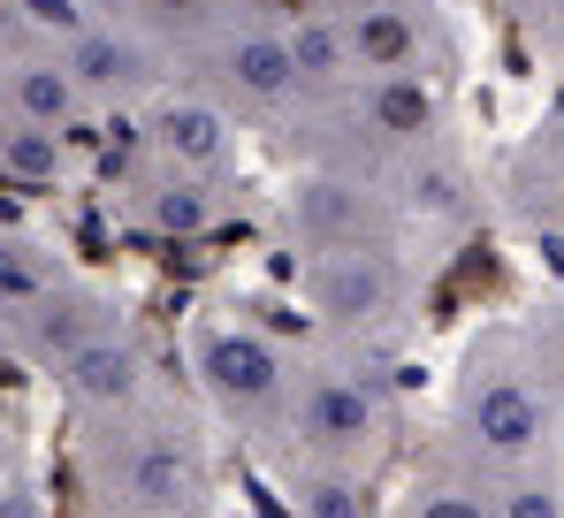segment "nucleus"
<instances>
[{
    "label": "nucleus",
    "instance_id": "f257e3e1",
    "mask_svg": "<svg viewBox=\"0 0 564 518\" xmlns=\"http://www.w3.org/2000/svg\"><path fill=\"white\" fill-rule=\"evenodd\" d=\"M77 457L107 518H206L214 504L206 442L161 397H138L122 412H85Z\"/></svg>",
    "mask_w": 564,
    "mask_h": 518
},
{
    "label": "nucleus",
    "instance_id": "f03ea898",
    "mask_svg": "<svg viewBox=\"0 0 564 518\" xmlns=\"http://www.w3.org/2000/svg\"><path fill=\"white\" fill-rule=\"evenodd\" d=\"M443 434L466 442L480 465H534V457H564L557 404L534 374V358L519 344V321L473 328L458 344L451 389H443Z\"/></svg>",
    "mask_w": 564,
    "mask_h": 518
},
{
    "label": "nucleus",
    "instance_id": "7ed1b4c3",
    "mask_svg": "<svg viewBox=\"0 0 564 518\" xmlns=\"http://www.w3.org/2000/svg\"><path fill=\"white\" fill-rule=\"evenodd\" d=\"M397 442V389L375 366V350H328V358H297V389H290V420L282 450L313 473H359L375 481V465Z\"/></svg>",
    "mask_w": 564,
    "mask_h": 518
},
{
    "label": "nucleus",
    "instance_id": "20e7f679",
    "mask_svg": "<svg viewBox=\"0 0 564 518\" xmlns=\"http://www.w3.org/2000/svg\"><path fill=\"white\" fill-rule=\"evenodd\" d=\"M184 358H191V381H198L206 412L229 434H245L252 450L282 442L290 389H297V350L282 344V336H268L260 321L206 313V321H191Z\"/></svg>",
    "mask_w": 564,
    "mask_h": 518
},
{
    "label": "nucleus",
    "instance_id": "39448f33",
    "mask_svg": "<svg viewBox=\"0 0 564 518\" xmlns=\"http://www.w3.org/2000/svg\"><path fill=\"white\" fill-rule=\"evenodd\" d=\"M305 313L351 350H389L420 321V267L404 245H351V252H305L297 259Z\"/></svg>",
    "mask_w": 564,
    "mask_h": 518
},
{
    "label": "nucleus",
    "instance_id": "423d86ee",
    "mask_svg": "<svg viewBox=\"0 0 564 518\" xmlns=\"http://www.w3.org/2000/svg\"><path fill=\"white\" fill-rule=\"evenodd\" d=\"M176 77H191L206 99H221L237 122H260V130H275L305 99L297 54H290V23H260V15H237V8L176 62Z\"/></svg>",
    "mask_w": 564,
    "mask_h": 518
},
{
    "label": "nucleus",
    "instance_id": "0eeeda50",
    "mask_svg": "<svg viewBox=\"0 0 564 518\" xmlns=\"http://www.w3.org/2000/svg\"><path fill=\"white\" fill-rule=\"evenodd\" d=\"M282 237L290 252H351V245H404L412 222L397 214V198L375 175H344V169H305L282 191Z\"/></svg>",
    "mask_w": 564,
    "mask_h": 518
},
{
    "label": "nucleus",
    "instance_id": "6e6552de",
    "mask_svg": "<svg viewBox=\"0 0 564 518\" xmlns=\"http://www.w3.org/2000/svg\"><path fill=\"white\" fill-rule=\"evenodd\" d=\"M359 77H458V23L443 0H367L344 15Z\"/></svg>",
    "mask_w": 564,
    "mask_h": 518
},
{
    "label": "nucleus",
    "instance_id": "1a4fd4ad",
    "mask_svg": "<svg viewBox=\"0 0 564 518\" xmlns=\"http://www.w3.org/2000/svg\"><path fill=\"white\" fill-rule=\"evenodd\" d=\"M145 161H169V169H191V175H229L245 169V122L206 99L198 85H161L145 99Z\"/></svg>",
    "mask_w": 564,
    "mask_h": 518
},
{
    "label": "nucleus",
    "instance_id": "9d476101",
    "mask_svg": "<svg viewBox=\"0 0 564 518\" xmlns=\"http://www.w3.org/2000/svg\"><path fill=\"white\" fill-rule=\"evenodd\" d=\"M122 214L145 237H214L237 214V191H229V175H191L169 161H145V175H130V191H122Z\"/></svg>",
    "mask_w": 564,
    "mask_h": 518
},
{
    "label": "nucleus",
    "instance_id": "9b49d317",
    "mask_svg": "<svg viewBox=\"0 0 564 518\" xmlns=\"http://www.w3.org/2000/svg\"><path fill=\"white\" fill-rule=\"evenodd\" d=\"M496 206L534 229V237H564V107L542 115L496 169Z\"/></svg>",
    "mask_w": 564,
    "mask_h": 518
},
{
    "label": "nucleus",
    "instance_id": "f8f14e48",
    "mask_svg": "<svg viewBox=\"0 0 564 518\" xmlns=\"http://www.w3.org/2000/svg\"><path fill=\"white\" fill-rule=\"evenodd\" d=\"M115 321H122V305H115L107 290H93L85 274H62L31 313H15L8 328H15V350H23V358H39V366L62 374V358H77V350L93 344V336H107Z\"/></svg>",
    "mask_w": 564,
    "mask_h": 518
},
{
    "label": "nucleus",
    "instance_id": "ddd939ff",
    "mask_svg": "<svg viewBox=\"0 0 564 518\" xmlns=\"http://www.w3.org/2000/svg\"><path fill=\"white\" fill-rule=\"evenodd\" d=\"M381 518H496V496H488V465L473 457L466 442H435L412 481L381 504Z\"/></svg>",
    "mask_w": 564,
    "mask_h": 518
},
{
    "label": "nucleus",
    "instance_id": "4468645a",
    "mask_svg": "<svg viewBox=\"0 0 564 518\" xmlns=\"http://www.w3.org/2000/svg\"><path fill=\"white\" fill-rule=\"evenodd\" d=\"M62 389H69L77 420H85V412H122V404L153 397V366H145V344L130 336V321H115V328L93 336L77 358H62Z\"/></svg>",
    "mask_w": 564,
    "mask_h": 518
},
{
    "label": "nucleus",
    "instance_id": "2eb2a0df",
    "mask_svg": "<svg viewBox=\"0 0 564 518\" xmlns=\"http://www.w3.org/2000/svg\"><path fill=\"white\" fill-rule=\"evenodd\" d=\"M290 54H297L305 99L344 91L351 77H359V62H351V39H344V15H336V8H305V15H290Z\"/></svg>",
    "mask_w": 564,
    "mask_h": 518
},
{
    "label": "nucleus",
    "instance_id": "dca6fc26",
    "mask_svg": "<svg viewBox=\"0 0 564 518\" xmlns=\"http://www.w3.org/2000/svg\"><path fill=\"white\" fill-rule=\"evenodd\" d=\"M0 175L8 183H62L69 175V130H46V122H23V115H8L0 122Z\"/></svg>",
    "mask_w": 564,
    "mask_h": 518
},
{
    "label": "nucleus",
    "instance_id": "f3484780",
    "mask_svg": "<svg viewBox=\"0 0 564 518\" xmlns=\"http://www.w3.org/2000/svg\"><path fill=\"white\" fill-rule=\"evenodd\" d=\"M488 496H496V518H564V457L488 465Z\"/></svg>",
    "mask_w": 564,
    "mask_h": 518
},
{
    "label": "nucleus",
    "instance_id": "a211bd4d",
    "mask_svg": "<svg viewBox=\"0 0 564 518\" xmlns=\"http://www.w3.org/2000/svg\"><path fill=\"white\" fill-rule=\"evenodd\" d=\"M69 267L46 252L39 237H23V229H0V313L15 321V313H31L54 282H62Z\"/></svg>",
    "mask_w": 564,
    "mask_h": 518
},
{
    "label": "nucleus",
    "instance_id": "6ab92c4d",
    "mask_svg": "<svg viewBox=\"0 0 564 518\" xmlns=\"http://www.w3.org/2000/svg\"><path fill=\"white\" fill-rule=\"evenodd\" d=\"M221 15H229V0H130V23L153 31V39L169 46V62H184Z\"/></svg>",
    "mask_w": 564,
    "mask_h": 518
},
{
    "label": "nucleus",
    "instance_id": "aec40b11",
    "mask_svg": "<svg viewBox=\"0 0 564 518\" xmlns=\"http://www.w3.org/2000/svg\"><path fill=\"white\" fill-rule=\"evenodd\" d=\"M519 344H527L542 389H550V404H557V428H564V290L534 298V305L519 313Z\"/></svg>",
    "mask_w": 564,
    "mask_h": 518
},
{
    "label": "nucleus",
    "instance_id": "412c9836",
    "mask_svg": "<svg viewBox=\"0 0 564 518\" xmlns=\"http://www.w3.org/2000/svg\"><path fill=\"white\" fill-rule=\"evenodd\" d=\"M511 23H519V39L542 54V62H557L564 69V0H496Z\"/></svg>",
    "mask_w": 564,
    "mask_h": 518
},
{
    "label": "nucleus",
    "instance_id": "4be33fe9",
    "mask_svg": "<svg viewBox=\"0 0 564 518\" xmlns=\"http://www.w3.org/2000/svg\"><path fill=\"white\" fill-rule=\"evenodd\" d=\"M0 518H46V504H39V481H31L23 465H8V473H0Z\"/></svg>",
    "mask_w": 564,
    "mask_h": 518
},
{
    "label": "nucleus",
    "instance_id": "5701e85b",
    "mask_svg": "<svg viewBox=\"0 0 564 518\" xmlns=\"http://www.w3.org/2000/svg\"><path fill=\"white\" fill-rule=\"evenodd\" d=\"M237 15H260V23H290V15H305V8H321V0H229Z\"/></svg>",
    "mask_w": 564,
    "mask_h": 518
},
{
    "label": "nucleus",
    "instance_id": "b1692460",
    "mask_svg": "<svg viewBox=\"0 0 564 518\" xmlns=\"http://www.w3.org/2000/svg\"><path fill=\"white\" fill-rule=\"evenodd\" d=\"M8 350H15V328H8V313H0V358H8Z\"/></svg>",
    "mask_w": 564,
    "mask_h": 518
},
{
    "label": "nucleus",
    "instance_id": "393cba45",
    "mask_svg": "<svg viewBox=\"0 0 564 518\" xmlns=\"http://www.w3.org/2000/svg\"><path fill=\"white\" fill-rule=\"evenodd\" d=\"M321 8H336V15H351V8H367V0H321Z\"/></svg>",
    "mask_w": 564,
    "mask_h": 518
},
{
    "label": "nucleus",
    "instance_id": "a878e982",
    "mask_svg": "<svg viewBox=\"0 0 564 518\" xmlns=\"http://www.w3.org/2000/svg\"><path fill=\"white\" fill-rule=\"evenodd\" d=\"M0 122H8V85H0Z\"/></svg>",
    "mask_w": 564,
    "mask_h": 518
},
{
    "label": "nucleus",
    "instance_id": "bb28decb",
    "mask_svg": "<svg viewBox=\"0 0 564 518\" xmlns=\"http://www.w3.org/2000/svg\"><path fill=\"white\" fill-rule=\"evenodd\" d=\"M0 473H8V442H0Z\"/></svg>",
    "mask_w": 564,
    "mask_h": 518
}]
</instances>
